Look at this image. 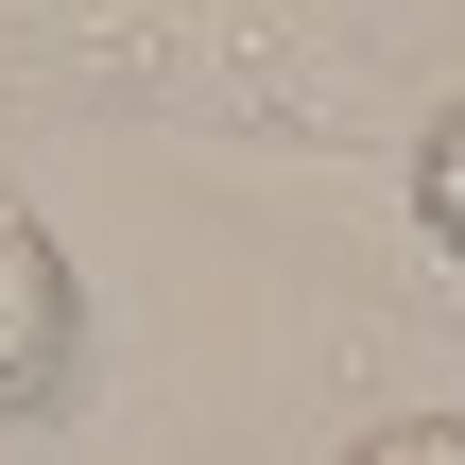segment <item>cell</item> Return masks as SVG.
<instances>
[{"label":"cell","instance_id":"1","mask_svg":"<svg viewBox=\"0 0 465 465\" xmlns=\"http://www.w3.org/2000/svg\"><path fill=\"white\" fill-rule=\"evenodd\" d=\"M0 86L86 121H276L345 138L380 104V52L311 0H0Z\"/></svg>","mask_w":465,"mask_h":465},{"label":"cell","instance_id":"2","mask_svg":"<svg viewBox=\"0 0 465 465\" xmlns=\"http://www.w3.org/2000/svg\"><path fill=\"white\" fill-rule=\"evenodd\" d=\"M86 397V276H69V242L0 190V431H35V414H69Z\"/></svg>","mask_w":465,"mask_h":465},{"label":"cell","instance_id":"3","mask_svg":"<svg viewBox=\"0 0 465 465\" xmlns=\"http://www.w3.org/2000/svg\"><path fill=\"white\" fill-rule=\"evenodd\" d=\"M414 224H431V242L465 259V86L431 104V121H414Z\"/></svg>","mask_w":465,"mask_h":465},{"label":"cell","instance_id":"4","mask_svg":"<svg viewBox=\"0 0 465 465\" xmlns=\"http://www.w3.org/2000/svg\"><path fill=\"white\" fill-rule=\"evenodd\" d=\"M345 465H465V414H380Z\"/></svg>","mask_w":465,"mask_h":465}]
</instances>
